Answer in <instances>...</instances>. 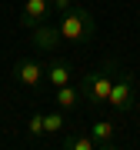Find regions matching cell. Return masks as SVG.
Masks as SVG:
<instances>
[{"instance_id":"6","label":"cell","mask_w":140,"mask_h":150,"mask_svg":"<svg viewBox=\"0 0 140 150\" xmlns=\"http://www.w3.org/2000/svg\"><path fill=\"white\" fill-rule=\"evenodd\" d=\"M30 37H33V47L43 50V54H57V50L64 47V37H60L57 23H40V27L30 30Z\"/></svg>"},{"instance_id":"7","label":"cell","mask_w":140,"mask_h":150,"mask_svg":"<svg viewBox=\"0 0 140 150\" xmlns=\"http://www.w3.org/2000/svg\"><path fill=\"white\" fill-rule=\"evenodd\" d=\"M70 80H74V64H70L67 57H54L47 64V70H43V87L54 90V87H64Z\"/></svg>"},{"instance_id":"8","label":"cell","mask_w":140,"mask_h":150,"mask_svg":"<svg viewBox=\"0 0 140 150\" xmlns=\"http://www.w3.org/2000/svg\"><path fill=\"white\" fill-rule=\"evenodd\" d=\"M87 130H90V137L97 140V150H113V147H117V123H113V120L97 117Z\"/></svg>"},{"instance_id":"9","label":"cell","mask_w":140,"mask_h":150,"mask_svg":"<svg viewBox=\"0 0 140 150\" xmlns=\"http://www.w3.org/2000/svg\"><path fill=\"white\" fill-rule=\"evenodd\" d=\"M54 107L60 110H67V113H74L77 107L83 103V97H80V87H74V83H64V87H54Z\"/></svg>"},{"instance_id":"12","label":"cell","mask_w":140,"mask_h":150,"mask_svg":"<svg viewBox=\"0 0 140 150\" xmlns=\"http://www.w3.org/2000/svg\"><path fill=\"white\" fill-rule=\"evenodd\" d=\"M27 137L30 140H40L43 137V110H33L27 117Z\"/></svg>"},{"instance_id":"11","label":"cell","mask_w":140,"mask_h":150,"mask_svg":"<svg viewBox=\"0 0 140 150\" xmlns=\"http://www.w3.org/2000/svg\"><path fill=\"white\" fill-rule=\"evenodd\" d=\"M70 127V120H67V110H43V134H64V130Z\"/></svg>"},{"instance_id":"13","label":"cell","mask_w":140,"mask_h":150,"mask_svg":"<svg viewBox=\"0 0 140 150\" xmlns=\"http://www.w3.org/2000/svg\"><path fill=\"white\" fill-rule=\"evenodd\" d=\"M50 4H54V10H57V13H64L67 7H74V0H50Z\"/></svg>"},{"instance_id":"10","label":"cell","mask_w":140,"mask_h":150,"mask_svg":"<svg viewBox=\"0 0 140 150\" xmlns=\"http://www.w3.org/2000/svg\"><path fill=\"white\" fill-rule=\"evenodd\" d=\"M64 150H97V140L90 137V130H74L70 127V134H64Z\"/></svg>"},{"instance_id":"3","label":"cell","mask_w":140,"mask_h":150,"mask_svg":"<svg viewBox=\"0 0 140 150\" xmlns=\"http://www.w3.org/2000/svg\"><path fill=\"white\" fill-rule=\"evenodd\" d=\"M107 107L117 113V117H124L137 107V77L130 74V70L120 67L117 77H113V87H110V97H107Z\"/></svg>"},{"instance_id":"2","label":"cell","mask_w":140,"mask_h":150,"mask_svg":"<svg viewBox=\"0 0 140 150\" xmlns=\"http://www.w3.org/2000/svg\"><path fill=\"white\" fill-rule=\"evenodd\" d=\"M57 27H60L64 43H90L97 37V20H93V13L87 10V7H80V4L67 7V10L57 17Z\"/></svg>"},{"instance_id":"4","label":"cell","mask_w":140,"mask_h":150,"mask_svg":"<svg viewBox=\"0 0 140 150\" xmlns=\"http://www.w3.org/2000/svg\"><path fill=\"white\" fill-rule=\"evenodd\" d=\"M43 67L37 57H17V64H13V80L23 87V90H43Z\"/></svg>"},{"instance_id":"1","label":"cell","mask_w":140,"mask_h":150,"mask_svg":"<svg viewBox=\"0 0 140 150\" xmlns=\"http://www.w3.org/2000/svg\"><path fill=\"white\" fill-rule=\"evenodd\" d=\"M117 70H120L117 57H107V60H100V67L87 70V74L80 77V97H83L87 107H93V110L107 107V97H110V87H113Z\"/></svg>"},{"instance_id":"5","label":"cell","mask_w":140,"mask_h":150,"mask_svg":"<svg viewBox=\"0 0 140 150\" xmlns=\"http://www.w3.org/2000/svg\"><path fill=\"white\" fill-rule=\"evenodd\" d=\"M50 13H54V4L50 0H23V7H20V27H40V23H47L50 20Z\"/></svg>"}]
</instances>
